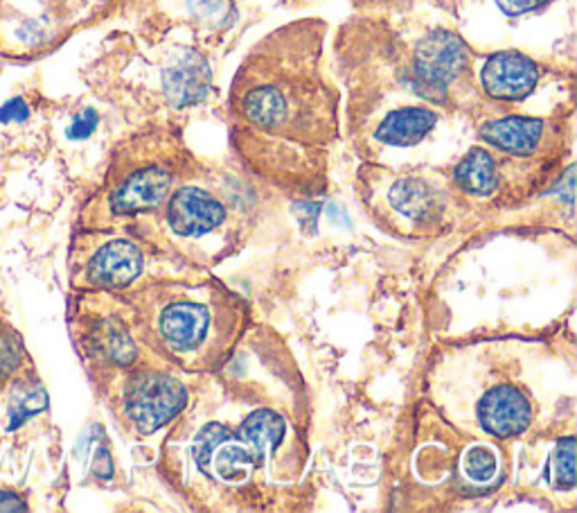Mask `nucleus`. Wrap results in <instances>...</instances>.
Instances as JSON below:
<instances>
[{
    "label": "nucleus",
    "instance_id": "obj_17",
    "mask_svg": "<svg viewBox=\"0 0 577 513\" xmlns=\"http://www.w3.org/2000/svg\"><path fill=\"white\" fill-rule=\"evenodd\" d=\"M551 482L557 489H573L575 485V439L566 436L557 443L551 462Z\"/></svg>",
    "mask_w": 577,
    "mask_h": 513
},
{
    "label": "nucleus",
    "instance_id": "obj_25",
    "mask_svg": "<svg viewBox=\"0 0 577 513\" xmlns=\"http://www.w3.org/2000/svg\"><path fill=\"white\" fill-rule=\"evenodd\" d=\"M496 3L501 12H505L508 16H521L537 10L541 3H546V0H496Z\"/></svg>",
    "mask_w": 577,
    "mask_h": 513
},
{
    "label": "nucleus",
    "instance_id": "obj_22",
    "mask_svg": "<svg viewBox=\"0 0 577 513\" xmlns=\"http://www.w3.org/2000/svg\"><path fill=\"white\" fill-rule=\"evenodd\" d=\"M21 362V345L8 333H0V375L16 369Z\"/></svg>",
    "mask_w": 577,
    "mask_h": 513
},
{
    "label": "nucleus",
    "instance_id": "obj_12",
    "mask_svg": "<svg viewBox=\"0 0 577 513\" xmlns=\"http://www.w3.org/2000/svg\"><path fill=\"white\" fill-rule=\"evenodd\" d=\"M438 116L420 109V107H407L400 112H392L377 129L375 139L384 145H397V148H409L420 143L424 136L436 127Z\"/></svg>",
    "mask_w": 577,
    "mask_h": 513
},
{
    "label": "nucleus",
    "instance_id": "obj_20",
    "mask_svg": "<svg viewBox=\"0 0 577 513\" xmlns=\"http://www.w3.org/2000/svg\"><path fill=\"white\" fill-rule=\"evenodd\" d=\"M48 407V396L44 389H36V392H27L21 400L14 403L12 407V421H10V430H16L19 425H23L30 417L44 412V409Z\"/></svg>",
    "mask_w": 577,
    "mask_h": 513
},
{
    "label": "nucleus",
    "instance_id": "obj_13",
    "mask_svg": "<svg viewBox=\"0 0 577 513\" xmlns=\"http://www.w3.org/2000/svg\"><path fill=\"white\" fill-rule=\"evenodd\" d=\"M239 436L248 443L258 464H262L280 446L284 436V421L275 412H271V409H260V412H252L244 419V423L239 425Z\"/></svg>",
    "mask_w": 577,
    "mask_h": 513
},
{
    "label": "nucleus",
    "instance_id": "obj_5",
    "mask_svg": "<svg viewBox=\"0 0 577 513\" xmlns=\"http://www.w3.org/2000/svg\"><path fill=\"white\" fill-rule=\"evenodd\" d=\"M479 419L485 432L498 439H508L528 430L532 409L528 398L519 389L496 387L481 400Z\"/></svg>",
    "mask_w": 577,
    "mask_h": 513
},
{
    "label": "nucleus",
    "instance_id": "obj_16",
    "mask_svg": "<svg viewBox=\"0 0 577 513\" xmlns=\"http://www.w3.org/2000/svg\"><path fill=\"white\" fill-rule=\"evenodd\" d=\"M214 470L228 485H242L248 480V470L250 466H256L258 459L250 451L242 446H226L216 455H212Z\"/></svg>",
    "mask_w": 577,
    "mask_h": 513
},
{
    "label": "nucleus",
    "instance_id": "obj_2",
    "mask_svg": "<svg viewBox=\"0 0 577 513\" xmlns=\"http://www.w3.org/2000/svg\"><path fill=\"white\" fill-rule=\"evenodd\" d=\"M467 46L451 32H433L415 48L413 89L433 102L447 100V86L464 71Z\"/></svg>",
    "mask_w": 577,
    "mask_h": 513
},
{
    "label": "nucleus",
    "instance_id": "obj_3",
    "mask_svg": "<svg viewBox=\"0 0 577 513\" xmlns=\"http://www.w3.org/2000/svg\"><path fill=\"white\" fill-rule=\"evenodd\" d=\"M188 394L172 375H142L127 392V415L140 432H154L186 407Z\"/></svg>",
    "mask_w": 577,
    "mask_h": 513
},
{
    "label": "nucleus",
    "instance_id": "obj_14",
    "mask_svg": "<svg viewBox=\"0 0 577 513\" xmlns=\"http://www.w3.org/2000/svg\"><path fill=\"white\" fill-rule=\"evenodd\" d=\"M390 203L402 215L411 220H431L433 213H438V197L433 188L422 179H402L390 190Z\"/></svg>",
    "mask_w": 577,
    "mask_h": 513
},
{
    "label": "nucleus",
    "instance_id": "obj_18",
    "mask_svg": "<svg viewBox=\"0 0 577 513\" xmlns=\"http://www.w3.org/2000/svg\"><path fill=\"white\" fill-rule=\"evenodd\" d=\"M231 439V432L224 428V425H216V423H210L205 425L197 441H195V462L201 470H208L212 466V455L214 451L222 446V443H226Z\"/></svg>",
    "mask_w": 577,
    "mask_h": 513
},
{
    "label": "nucleus",
    "instance_id": "obj_21",
    "mask_svg": "<svg viewBox=\"0 0 577 513\" xmlns=\"http://www.w3.org/2000/svg\"><path fill=\"white\" fill-rule=\"evenodd\" d=\"M106 349L111 353V358L120 364H129L133 360V345L127 337V333L120 326H108L106 328Z\"/></svg>",
    "mask_w": 577,
    "mask_h": 513
},
{
    "label": "nucleus",
    "instance_id": "obj_19",
    "mask_svg": "<svg viewBox=\"0 0 577 513\" xmlns=\"http://www.w3.org/2000/svg\"><path fill=\"white\" fill-rule=\"evenodd\" d=\"M462 466H464V475L469 477V480L479 482V485L490 482L492 477L496 475V468H498L494 451H490L485 446H476V448L469 451L464 455Z\"/></svg>",
    "mask_w": 577,
    "mask_h": 513
},
{
    "label": "nucleus",
    "instance_id": "obj_4",
    "mask_svg": "<svg viewBox=\"0 0 577 513\" xmlns=\"http://www.w3.org/2000/svg\"><path fill=\"white\" fill-rule=\"evenodd\" d=\"M481 80L496 100H521L537 86L539 68L519 53H496L485 61Z\"/></svg>",
    "mask_w": 577,
    "mask_h": 513
},
{
    "label": "nucleus",
    "instance_id": "obj_9",
    "mask_svg": "<svg viewBox=\"0 0 577 513\" xmlns=\"http://www.w3.org/2000/svg\"><path fill=\"white\" fill-rule=\"evenodd\" d=\"M169 190V177L158 167L140 170L133 177H129L120 190L114 195L111 207L116 213H142L152 211L165 199Z\"/></svg>",
    "mask_w": 577,
    "mask_h": 513
},
{
    "label": "nucleus",
    "instance_id": "obj_10",
    "mask_svg": "<svg viewBox=\"0 0 577 513\" xmlns=\"http://www.w3.org/2000/svg\"><path fill=\"white\" fill-rule=\"evenodd\" d=\"M208 82H210L208 66L195 53L184 55L163 73V86L167 97L174 102V105L180 107L199 102L208 91Z\"/></svg>",
    "mask_w": 577,
    "mask_h": 513
},
{
    "label": "nucleus",
    "instance_id": "obj_11",
    "mask_svg": "<svg viewBox=\"0 0 577 513\" xmlns=\"http://www.w3.org/2000/svg\"><path fill=\"white\" fill-rule=\"evenodd\" d=\"M544 133V123L534 118H503L481 129L483 139L510 154H530Z\"/></svg>",
    "mask_w": 577,
    "mask_h": 513
},
{
    "label": "nucleus",
    "instance_id": "obj_8",
    "mask_svg": "<svg viewBox=\"0 0 577 513\" xmlns=\"http://www.w3.org/2000/svg\"><path fill=\"white\" fill-rule=\"evenodd\" d=\"M142 269L140 249L127 241L106 245L91 263L89 277L93 283L104 288H125Z\"/></svg>",
    "mask_w": 577,
    "mask_h": 513
},
{
    "label": "nucleus",
    "instance_id": "obj_24",
    "mask_svg": "<svg viewBox=\"0 0 577 513\" xmlns=\"http://www.w3.org/2000/svg\"><path fill=\"white\" fill-rule=\"evenodd\" d=\"M30 116V109L21 97L10 100L8 105L0 107V123H25Z\"/></svg>",
    "mask_w": 577,
    "mask_h": 513
},
{
    "label": "nucleus",
    "instance_id": "obj_7",
    "mask_svg": "<svg viewBox=\"0 0 577 513\" xmlns=\"http://www.w3.org/2000/svg\"><path fill=\"white\" fill-rule=\"evenodd\" d=\"M158 328L165 345L174 353H188L195 351L205 339L210 328V317L201 303L178 301L165 307Z\"/></svg>",
    "mask_w": 577,
    "mask_h": 513
},
{
    "label": "nucleus",
    "instance_id": "obj_23",
    "mask_svg": "<svg viewBox=\"0 0 577 513\" xmlns=\"http://www.w3.org/2000/svg\"><path fill=\"white\" fill-rule=\"evenodd\" d=\"M95 127H97V114L93 109H86L82 116L75 118V123L70 125L68 136H70V139H75V141H82V139H86V136H91L95 131Z\"/></svg>",
    "mask_w": 577,
    "mask_h": 513
},
{
    "label": "nucleus",
    "instance_id": "obj_15",
    "mask_svg": "<svg viewBox=\"0 0 577 513\" xmlns=\"http://www.w3.org/2000/svg\"><path fill=\"white\" fill-rule=\"evenodd\" d=\"M496 165L492 156L481 148H474L456 167V182L467 193L490 195L496 188Z\"/></svg>",
    "mask_w": 577,
    "mask_h": 513
},
{
    "label": "nucleus",
    "instance_id": "obj_1",
    "mask_svg": "<svg viewBox=\"0 0 577 513\" xmlns=\"http://www.w3.org/2000/svg\"><path fill=\"white\" fill-rule=\"evenodd\" d=\"M307 100H316L311 80L305 73H258L239 91V114L248 125L273 136L307 133Z\"/></svg>",
    "mask_w": 577,
    "mask_h": 513
},
{
    "label": "nucleus",
    "instance_id": "obj_6",
    "mask_svg": "<svg viewBox=\"0 0 577 513\" xmlns=\"http://www.w3.org/2000/svg\"><path fill=\"white\" fill-rule=\"evenodd\" d=\"M169 224L180 235H203L220 226L226 211L220 201L199 188L178 190L169 201Z\"/></svg>",
    "mask_w": 577,
    "mask_h": 513
},
{
    "label": "nucleus",
    "instance_id": "obj_26",
    "mask_svg": "<svg viewBox=\"0 0 577 513\" xmlns=\"http://www.w3.org/2000/svg\"><path fill=\"white\" fill-rule=\"evenodd\" d=\"M25 502L16 493L0 491V513H14V511H25Z\"/></svg>",
    "mask_w": 577,
    "mask_h": 513
}]
</instances>
